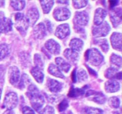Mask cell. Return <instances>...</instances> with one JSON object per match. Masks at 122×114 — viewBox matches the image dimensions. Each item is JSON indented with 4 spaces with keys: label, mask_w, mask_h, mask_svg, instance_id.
I'll return each mask as SVG.
<instances>
[{
    "label": "cell",
    "mask_w": 122,
    "mask_h": 114,
    "mask_svg": "<svg viewBox=\"0 0 122 114\" xmlns=\"http://www.w3.org/2000/svg\"><path fill=\"white\" fill-rule=\"evenodd\" d=\"M26 95L29 98L30 102L33 109L38 112L41 110L45 101L42 95L38 93L37 88L29 90V92H27Z\"/></svg>",
    "instance_id": "1"
},
{
    "label": "cell",
    "mask_w": 122,
    "mask_h": 114,
    "mask_svg": "<svg viewBox=\"0 0 122 114\" xmlns=\"http://www.w3.org/2000/svg\"><path fill=\"white\" fill-rule=\"evenodd\" d=\"M85 59L91 65L98 66L104 60L103 56L97 49L93 48L88 50L85 53Z\"/></svg>",
    "instance_id": "2"
},
{
    "label": "cell",
    "mask_w": 122,
    "mask_h": 114,
    "mask_svg": "<svg viewBox=\"0 0 122 114\" xmlns=\"http://www.w3.org/2000/svg\"><path fill=\"white\" fill-rule=\"evenodd\" d=\"M14 21L17 30L21 34L25 35L29 26L26 17L21 13H17L14 16Z\"/></svg>",
    "instance_id": "3"
},
{
    "label": "cell",
    "mask_w": 122,
    "mask_h": 114,
    "mask_svg": "<svg viewBox=\"0 0 122 114\" xmlns=\"http://www.w3.org/2000/svg\"><path fill=\"white\" fill-rule=\"evenodd\" d=\"M18 103V97L16 94L14 92H11L7 94L4 100V106L8 110L14 109L16 107Z\"/></svg>",
    "instance_id": "4"
},
{
    "label": "cell",
    "mask_w": 122,
    "mask_h": 114,
    "mask_svg": "<svg viewBox=\"0 0 122 114\" xmlns=\"http://www.w3.org/2000/svg\"><path fill=\"white\" fill-rule=\"evenodd\" d=\"M110 30V27L107 22L102 23L98 27H93L92 34L95 37L106 36Z\"/></svg>",
    "instance_id": "5"
},
{
    "label": "cell",
    "mask_w": 122,
    "mask_h": 114,
    "mask_svg": "<svg viewBox=\"0 0 122 114\" xmlns=\"http://www.w3.org/2000/svg\"><path fill=\"white\" fill-rule=\"evenodd\" d=\"M53 16L56 20L63 21L67 20L70 16V12L67 8L61 7L55 9L53 13Z\"/></svg>",
    "instance_id": "6"
},
{
    "label": "cell",
    "mask_w": 122,
    "mask_h": 114,
    "mask_svg": "<svg viewBox=\"0 0 122 114\" xmlns=\"http://www.w3.org/2000/svg\"><path fill=\"white\" fill-rule=\"evenodd\" d=\"M8 78L11 84L16 85L20 80V71L15 66H11L8 70Z\"/></svg>",
    "instance_id": "7"
},
{
    "label": "cell",
    "mask_w": 122,
    "mask_h": 114,
    "mask_svg": "<svg viewBox=\"0 0 122 114\" xmlns=\"http://www.w3.org/2000/svg\"><path fill=\"white\" fill-rule=\"evenodd\" d=\"M39 12L36 8H31L27 11L26 13V19L27 20L28 24L33 26L35 24L38 19H39Z\"/></svg>",
    "instance_id": "8"
},
{
    "label": "cell",
    "mask_w": 122,
    "mask_h": 114,
    "mask_svg": "<svg viewBox=\"0 0 122 114\" xmlns=\"http://www.w3.org/2000/svg\"><path fill=\"white\" fill-rule=\"evenodd\" d=\"M122 10L120 8H116L113 9L110 12V19L114 27L120 24L122 22Z\"/></svg>",
    "instance_id": "9"
},
{
    "label": "cell",
    "mask_w": 122,
    "mask_h": 114,
    "mask_svg": "<svg viewBox=\"0 0 122 114\" xmlns=\"http://www.w3.org/2000/svg\"><path fill=\"white\" fill-rule=\"evenodd\" d=\"M86 96L89 97L90 99L94 101L96 103L99 104H103L106 102V99L104 95L102 93L100 92L93 91V90H89L88 91L86 94Z\"/></svg>",
    "instance_id": "10"
},
{
    "label": "cell",
    "mask_w": 122,
    "mask_h": 114,
    "mask_svg": "<svg viewBox=\"0 0 122 114\" xmlns=\"http://www.w3.org/2000/svg\"><path fill=\"white\" fill-rule=\"evenodd\" d=\"M74 20L75 22L79 26H86L89 20V17L85 11L76 12Z\"/></svg>",
    "instance_id": "11"
},
{
    "label": "cell",
    "mask_w": 122,
    "mask_h": 114,
    "mask_svg": "<svg viewBox=\"0 0 122 114\" xmlns=\"http://www.w3.org/2000/svg\"><path fill=\"white\" fill-rule=\"evenodd\" d=\"M70 34V27L68 24L60 25L56 29L55 35L60 39H64Z\"/></svg>",
    "instance_id": "12"
},
{
    "label": "cell",
    "mask_w": 122,
    "mask_h": 114,
    "mask_svg": "<svg viewBox=\"0 0 122 114\" xmlns=\"http://www.w3.org/2000/svg\"><path fill=\"white\" fill-rule=\"evenodd\" d=\"M106 15H107V12L105 10L101 8L97 9L95 12V15H94V24L97 26L101 25L106 18Z\"/></svg>",
    "instance_id": "13"
},
{
    "label": "cell",
    "mask_w": 122,
    "mask_h": 114,
    "mask_svg": "<svg viewBox=\"0 0 122 114\" xmlns=\"http://www.w3.org/2000/svg\"><path fill=\"white\" fill-rule=\"evenodd\" d=\"M45 46L51 53L54 55H58L60 52V46L59 44L54 40L53 39H50L45 43Z\"/></svg>",
    "instance_id": "14"
},
{
    "label": "cell",
    "mask_w": 122,
    "mask_h": 114,
    "mask_svg": "<svg viewBox=\"0 0 122 114\" xmlns=\"http://www.w3.org/2000/svg\"><path fill=\"white\" fill-rule=\"evenodd\" d=\"M12 24L10 19L3 17L0 19V33H6L12 29Z\"/></svg>",
    "instance_id": "15"
},
{
    "label": "cell",
    "mask_w": 122,
    "mask_h": 114,
    "mask_svg": "<svg viewBox=\"0 0 122 114\" xmlns=\"http://www.w3.org/2000/svg\"><path fill=\"white\" fill-rule=\"evenodd\" d=\"M111 42L113 48L118 51L122 50V34L120 33H113L111 36Z\"/></svg>",
    "instance_id": "16"
},
{
    "label": "cell",
    "mask_w": 122,
    "mask_h": 114,
    "mask_svg": "<svg viewBox=\"0 0 122 114\" xmlns=\"http://www.w3.org/2000/svg\"><path fill=\"white\" fill-rule=\"evenodd\" d=\"M47 86L49 90L53 93H57L61 91L62 89L63 86L62 84L58 81L55 80L48 78L47 81Z\"/></svg>",
    "instance_id": "17"
},
{
    "label": "cell",
    "mask_w": 122,
    "mask_h": 114,
    "mask_svg": "<svg viewBox=\"0 0 122 114\" xmlns=\"http://www.w3.org/2000/svg\"><path fill=\"white\" fill-rule=\"evenodd\" d=\"M64 55L69 61L71 62L73 64H76L79 57L77 52H76L71 49H66L64 52Z\"/></svg>",
    "instance_id": "18"
},
{
    "label": "cell",
    "mask_w": 122,
    "mask_h": 114,
    "mask_svg": "<svg viewBox=\"0 0 122 114\" xmlns=\"http://www.w3.org/2000/svg\"><path fill=\"white\" fill-rule=\"evenodd\" d=\"M105 89L108 93H114L119 91L120 89V84L119 82L115 80L108 81L105 84Z\"/></svg>",
    "instance_id": "19"
},
{
    "label": "cell",
    "mask_w": 122,
    "mask_h": 114,
    "mask_svg": "<svg viewBox=\"0 0 122 114\" xmlns=\"http://www.w3.org/2000/svg\"><path fill=\"white\" fill-rule=\"evenodd\" d=\"M33 34L38 39H42L46 35V28L43 23H39L33 29Z\"/></svg>",
    "instance_id": "20"
},
{
    "label": "cell",
    "mask_w": 122,
    "mask_h": 114,
    "mask_svg": "<svg viewBox=\"0 0 122 114\" xmlns=\"http://www.w3.org/2000/svg\"><path fill=\"white\" fill-rule=\"evenodd\" d=\"M56 62L57 65V67L60 69L62 71H64L66 72H67L70 69V64L66 61L64 59L62 58L58 57L56 59Z\"/></svg>",
    "instance_id": "21"
},
{
    "label": "cell",
    "mask_w": 122,
    "mask_h": 114,
    "mask_svg": "<svg viewBox=\"0 0 122 114\" xmlns=\"http://www.w3.org/2000/svg\"><path fill=\"white\" fill-rule=\"evenodd\" d=\"M83 45V43L82 40L79 39H73L72 40L70 41L69 46L71 48V49L73 50V51H76V52H78V51H81L82 49V46Z\"/></svg>",
    "instance_id": "22"
},
{
    "label": "cell",
    "mask_w": 122,
    "mask_h": 114,
    "mask_svg": "<svg viewBox=\"0 0 122 114\" xmlns=\"http://www.w3.org/2000/svg\"><path fill=\"white\" fill-rule=\"evenodd\" d=\"M110 63L112 68L117 70L122 66V58L116 54H112L110 57Z\"/></svg>",
    "instance_id": "23"
},
{
    "label": "cell",
    "mask_w": 122,
    "mask_h": 114,
    "mask_svg": "<svg viewBox=\"0 0 122 114\" xmlns=\"http://www.w3.org/2000/svg\"><path fill=\"white\" fill-rule=\"evenodd\" d=\"M31 74L34 77L35 79L37 81V82L41 83H42L44 80V74L41 71L40 69L36 67L32 68L30 71Z\"/></svg>",
    "instance_id": "24"
},
{
    "label": "cell",
    "mask_w": 122,
    "mask_h": 114,
    "mask_svg": "<svg viewBox=\"0 0 122 114\" xmlns=\"http://www.w3.org/2000/svg\"><path fill=\"white\" fill-rule=\"evenodd\" d=\"M48 72L49 73L51 74L52 76H55V77H59V78H64V76L61 73L60 69L54 64H51L50 65V66L48 67Z\"/></svg>",
    "instance_id": "25"
},
{
    "label": "cell",
    "mask_w": 122,
    "mask_h": 114,
    "mask_svg": "<svg viewBox=\"0 0 122 114\" xmlns=\"http://www.w3.org/2000/svg\"><path fill=\"white\" fill-rule=\"evenodd\" d=\"M10 48L5 43L0 44V61L5 58L10 53Z\"/></svg>",
    "instance_id": "26"
},
{
    "label": "cell",
    "mask_w": 122,
    "mask_h": 114,
    "mask_svg": "<svg viewBox=\"0 0 122 114\" xmlns=\"http://www.w3.org/2000/svg\"><path fill=\"white\" fill-rule=\"evenodd\" d=\"M40 2L43 11L45 14H47L50 12L54 4L53 1H42Z\"/></svg>",
    "instance_id": "27"
},
{
    "label": "cell",
    "mask_w": 122,
    "mask_h": 114,
    "mask_svg": "<svg viewBox=\"0 0 122 114\" xmlns=\"http://www.w3.org/2000/svg\"><path fill=\"white\" fill-rule=\"evenodd\" d=\"M29 55L27 53H25V52H21L19 55L20 58V61L21 64L25 67H28L29 65L30 64V58Z\"/></svg>",
    "instance_id": "28"
},
{
    "label": "cell",
    "mask_w": 122,
    "mask_h": 114,
    "mask_svg": "<svg viewBox=\"0 0 122 114\" xmlns=\"http://www.w3.org/2000/svg\"><path fill=\"white\" fill-rule=\"evenodd\" d=\"M10 4L15 10H21L25 7V2L24 1H12Z\"/></svg>",
    "instance_id": "29"
},
{
    "label": "cell",
    "mask_w": 122,
    "mask_h": 114,
    "mask_svg": "<svg viewBox=\"0 0 122 114\" xmlns=\"http://www.w3.org/2000/svg\"><path fill=\"white\" fill-rule=\"evenodd\" d=\"M84 90L80 89H73L71 88L69 93V96L71 97H75L79 96L81 95H83L84 94Z\"/></svg>",
    "instance_id": "30"
},
{
    "label": "cell",
    "mask_w": 122,
    "mask_h": 114,
    "mask_svg": "<svg viewBox=\"0 0 122 114\" xmlns=\"http://www.w3.org/2000/svg\"><path fill=\"white\" fill-rule=\"evenodd\" d=\"M84 112L86 114H104V112L101 109L92 107H86Z\"/></svg>",
    "instance_id": "31"
},
{
    "label": "cell",
    "mask_w": 122,
    "mask_h": 114,
    "mask_svg": "<svg viewBox=\"0 0 122 114\" xmlns=\"http://www.w3.org/2000/svg\"><path fill=\"white\" fill-rule=\"evenodd\" d=\"M34 63L35 67L41 69L44 67V62L41 58V56L39 54H35L34 57Z\"/></svg>",
    "instance_id": "32"
},
{
    "label": "cell",
    "mask_w": 122,
    "mask_h": 114,
    "mask_svg": "<svg viewBox=\"0 0 122 114\" xmlns=\"http://www.w3.org/2000/svg\"><path fill=\"white\" fill-rule=\"evenodd\" d=\"M109 105L113 108H118L120 106V101L118 97H112L109 99L108 100Z\"/></svg>",
    "instance_id": "33"
},
{
    "label": "cell",
    "mask_w": 122,
    "mask_h": 114,
    "mask_svg": "<svg viewBox=\"0 0 122 114\" xmlns=\"http://www.w3.org/2000/svg\"><path fill=\"white\" fill-rule=\"evenodd\" d=\"M76 77H77L78 80L80 81H85L88 78V75L84 70L81 69L77 71Z\"/></svg>",
    "instance_id": "34"
},
{
    "label": "cell",
    "mask_w": 122,
    "mask_h": 114,
    "mask_svg": "<svg viewBox=\"0 0 122 114\" xmlns=\"http://www.w3.org/2000/svg\"><path fill=\"white\" fill-rule=\"evenodd\" d=\"M30 83V79L27 76L26 74H23V76L21 77V81H20V83L19 84V87L20 89H23L25 87L26 84H28Z\"/></svg>",
    "instance_id": "35"
},
{
    "label": "cell",
    "mask_w": 122,
    "mask_h": 114,
    "mask_svg": "<svg viewBox=\"0 0 122 114\" xmlns=\"http://www.w3.org/2000/svg\"><path fill=\"white\" fill-rule=\"evenodd\" d=\"M117 70L114 69L113 68H110L108 70H106L105 72V76L108 78H112L115 77L117 75Z\"/></svg>",
    "instance_id": "36"
},
{
    "label": "cell",
    "mask_w": 122,
    "mask_h": 114,
    "mask_svg": "<svg viewBox=\"0 0 122 114\" xmlns=\"http://www.w3.org/2000/svg\"><path fill=\"white\" fill-rule=\"evenodd\" d=\"M97 42L98 43V45L101 48L102 51L104 52H107L108 50V45L107 43V40L106 39H101V40L97 41Z\"/></svg>",
    "instance_id": "37"
},
{
    "label": "cell",
    "mask_w": 122,
    "mask_h": 114,
    "mask_svg": "<svg viewBox=\"0 0 122 114\" xmlns=\"http://www.w3.org/2000/svg\"><path fill=\"white\" fill-rule=\"evenodd\" d=\"M88 1H73V4L75 8H81L86 5Z\"/></svg>",
    "instance_id": "38"
},
{
    "label": "cell",
    "mask_w": 122,
    "mask_h": 114,
    "mask_svg": "<svg viewBox=\"0 0 122 114\" xmlns=\"http://www.w3.org/2000/svg\"><path fill=\"white\" fill-rule=\"evenodd\" d=\"M39 114H54V109L52 106H47L41 110Z\"/></svg>",
    "instance_id": "39"
},
{
    "label": "cell",
    "mask_w": 122,
    "mask_h": 114,
    "mask_svg": "<svg viewBox=\"0 0 122 114\" xmlns=\"http://www.w3.org/2000/svg\"><path fill=\"white\" fill-rule=\"evenodd\" d=\"M69 106V103L66 100H63L58 105V110L60 112H62L66 110Z\"/></svg>",
    "instance_id": "40"
},
{
    "label": "cell",
    "mask_w": 122,
    "mask_h": 114,
    "mask_svg": "<svg viewBox=\"0 0 122 114\" xmlns=\"http://www.w3.org/2000/svg\"><path fill=\"white\" fill-rule=\"evenodd\" d=\"M22 112L23 114H35L33 109L29 106H24L22 108Z\"/></svg>",
    "instance_id": "41"
},
{
    "label": "cell",
    "mask_w": 122,
    "mask_h": 114,
    "mask_svg": "<svg viewBox=\"0 0 122 114\" xmlns=\"http://www.w3.org/2000/svg\"><path fill=\"white\" fill-rule=\"evenodd\" d=\"M71 76H72V80H73V82H76V74H75V70H74L73 71V73H72V74H71Z\"/></svg>",
    "instance_id": "42"
},
{
    "label": "cell",
    "mask_w": 122,
    "mask_h": 114,
    "mask_svg": "<svg viewBox=\"0 0 122 114\" xmlns=\"http://www.w3.org/2000/svg\"><path fill=\"white\" fill-rule=\"evenodd\" d=\"M3 114H14V112L12 111L11 110H8H8H6V111Z\"/></svg>",
    "instance_id": "43"
},
{
    "label": "cell",
    "mask_w": 122,
    "mask_h": 114,
    "mask_svg": "<svg viewBox=\"0 0 122 114\" xmlns=\"http://www.w3.org/2000/svg\"><path fill=\"white\" fill-rule=\"evenodd\" d=\"M3 68L2 67V66H0V77H1V76H2V73H3Z\"/></svg>",
    "instance_id": "44"
},
{
    "label": "cell",
    "mask_w": 122,
    "mask_h": 114,
    "mask_svg": "<svg viewBox=\"0 0 122 114\" xmlns=\"http://www.w3.org/2000/svg\"><path fill=\"white\" fill-rule=\"evenodd\" d=\"M1 91L0 90V99H1Z\"/></svg>",
    "instance_id": "45"
}]
</instances>
